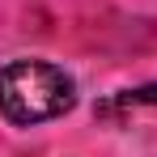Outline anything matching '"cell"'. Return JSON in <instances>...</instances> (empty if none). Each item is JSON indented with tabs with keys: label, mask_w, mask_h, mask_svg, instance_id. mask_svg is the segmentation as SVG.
Wrapping results in <instances>:
<instances>
[{
	"label": "cell",
	"mask_w": 157,
	"mask_h": 157,
	"mask_svg": "<svg viewBox=\"0 0 157 157\" xmlns=\"http://www.w3.org/2000/svg\"><path fill=\"white\" fill-rule=\"evenodd\" d=\"M136 106H157V85H140V89H123L115 98L98 102V119H115L119 110H136Z\"/></svg>",
	"instance_id": "2"
},
{
	"label": "cell",
	"mask_w": 157,
	"mask_h": 157,
	"mask_svg": "<svg viewBox=\"0 0 157 157\" xmlns=\"http://www.w3.org/2000/svg\"><path fill=\"white\" fill-rule=\"evenodd\" d=\"M77 106V81L47 59H13L0 68V115L17 128L59 119Z\"/></svg>",
	"instance_id": "1"
}]
</instances>
